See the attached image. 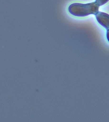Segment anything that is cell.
I'll list each match as a JSON object with an SVG mask.
<instances>
[{
  "label": "cell",
  "instance_id": "cell-4",
  "mask_svg": "<svg viewBox=\"0 0 109 122\" xmlns=\"http://www.w3.org/2000/svg\"><path fill=\"white\" fill-rule=\"evenodd\" d=\"M106 36H107V38L108 41L109 42V29H108L107 33H106Z\"/></svg>",
  "mask_w": 109,
  "mask_h": 122
},
{
  "label": "cell",
  "instance_id": "cell-3",
  "mask_svg": "<svg viewBox=\"0 0 109 122\" xmlns=\"http://www.w3.org/2000/svg\"><path fill=\"white\" fill-rule=\"evenodd\" d=\"M109 1V0H96V2L99 6L103 5Z\"/></svg>",
  "mask_w": 109,
  "mask_h": 122
},
{
  "label": "cell",
  "instance_id": "cell-1",
  "mask_svg": "<svg viewBox=\"0 0 109 122\" xmlns=\"http://www.w3.org/2000/svg\"><path fill=\"white\" fill-rule=\"evenodd\" d=\"M99 6L96 2L87 4L74 3L69 6L68 11L74 16L84 17L90 15H96L99 12Z\"/></svg>",
  "mask_w": 109,
  "mask_h": 122
},
{
  "label": "cell",
  "instance_id": "cell-2",
  "mask_svg": "<svg viewBox=\"0 0 109 122\" xmlns=\"http://www.w3.org/2000/svg\"><path fill=\"white\" fill-rule=\"evenodd\" d=\"M95 15L99 24L104 28L109 29V15L104 12H98Z\"/></svg>",
  "mask_w": 109,
  "mask_h": 122
}]
</instances>
